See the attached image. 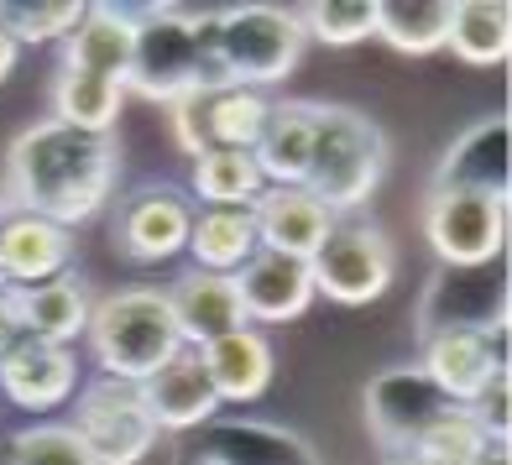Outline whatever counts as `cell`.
<instances>
[{
  "instance_id": "obj_18",
  "label": "cell",
  "mask_w": 512,
  "mask_h": 465,
  "mask_svg": "<svg viewBox=\"0 0 512 465\" xmlns=\"http://www.w3.org/2000/svg\"><path fill=\"white\" fill-rule=\"evenodd\" d=\"M131 58H136V11L126 6H84V21L63 37V68L110 79L121 89L131 79Z\"/></svg>"
},
{
  "instance_id": "obj_21",
  "label": "cell",
  "mask_w": 512,
  "mask_h": 465,
  "mask_svg": "<svg viewBox=\"0 0 512 465\" xmlns=\"http://www.w3.org/2000/svg\"><path fill=\"white\" fill-rule=\"evenodd\" d=\"M178 465H319L314 445L272 424H215Z\"/></svg>"
},
{
  "instance_id": "obj_12",
  "label": "cell",
  "mask_w": 512,
  "mask_h": 465,
  "mask_svg": "<svg viewBox=\"0 0 512 465\" xmlns=\"http://www.w3.org/2000/svg\"><path fill=\"white\" fill-rule=\"evenodd\" d=\"M189 225H194V204L173 183H147L136 189L121 215H115V241L131 262H168L189 246Z\"/></svg>"
},
{
  "instance_id": "obj_13",
  "label": "cell",
  "mask_w": 512,
  "mask_h": 465,
  "mask_svg": "<svg viewBox=\"0 0 512 465\" xmlns=\"http://www.w3.org/2000/svg\"><path fill=\"white\" fill-rule=\"evenodd\" d=\"M512 126L507 115H486V121L465 126L455 142L445 147L434 168V189L445 194H481V199H507V178H512Z\"/></svg>"
},
{
  "instance_id": "obj_1",
  "label": "cell",
  "mask_w": 512,
  "mask_h": 465,
  "mask_svg": "<svg viewBox=\"0 0 512 465\" xmlns=\"http://www.w3.org/2000/svg\"><path fill=\"white\" fill-rule=\"evenodd\" d=\"M121 178V147L115 136L74 131L63 121H37L6 152V204L16 215H37L48 225L74 230L100 215Z\"/></svg>"
},
{
  "instance_id": "obj_3",
  "label": "cell",
  "mask_w": 512,
  "mask_h": 465,
  "mask_svg": "<svg viewBox=\"0 0 512 465\" xmlns=\"http://www.w3.org/2000/svg\"><path fill=\"white\" fill-rule=\"evenodd\" d=\"M382 173H387L382 126L351 105H314V142H309V168L298 189L340 220L377 194Z\"/></svg>"
},
{
  "instance_id": "obj_6",
  "label": "cell",
  "mask_w": 512,
  "mask_h": 465,
  "mask_svg": "<svg viewBox=\"0 0 512 465\" xmlns=\"http://www.w3.org/2000/svg\"><path fill=\"white\" fill-rule=\"evenodd\" d=\"M392 272H398V246L371 220H335L324 246L309 257L314 293H324L330 304H345V309H361L371 298H382Z\"/></svg>"
},
{
  "instance_id": "obj_2",
  "label": "cell",
  "mask_w": 512,
  "mask_h": 465,
  "mask_svg": "<svg viewBox=\"0 0 512 465\" xmlns=\"http://www.w3.org/2000/svg\"><path fill=\"white\" fill-rule=\"evenodd\" d=\"M215 16L220 11H194V6L136 11V58L126 89H136L152 105H178L183 95L225 84L215 58Z\"/></svg>"
},
{
  "instance_id": "obj_26",
  "label": "cell",
  "mask_w": 512,
  "mask_h": 465,
  "mask_svg": "<svg viewBox=\"0 0 512 465\" xmlns=\"http://www.w3.org/2000/svg\"><path fill=\"white\" fill-rule=\"evenodd\" d=\"M199 272H220V277H236L256 251V220L251 209H199L194 225H189V246Z\"/></svg>"
},
{
  "instance_id": "obj_20",
  "label": "cell",
  "mask_w": 512,
  "mask_h": 465,
  "mask_svg": "<svg viewBox=\"0 0 512 465\" xmlns=\"http://www.w3.org/2000/svg\"><path fill=\"white\" fill-rule=\"evenodd\" d=\"M74 262V236L63 225H48L37 215H11L0 220V277L6 288H37L53 283Z\"/></svg>"
},
{
  "instance_id": "obj_11",
  "label": "cell",
  "mask_w": 512,
  "mask_h": 465,
  "mask_svg": "<svg viewBox=\"0 0 512 465\" xmlns=\"http://www.w3.org/2000/svg\"><path fill=\"white\" fill-rule=\"evenodd\" d=\"M424 377L445 392L455 408H465L476 392L507 371V324H486V330H445L424 340Z\"/></svg>"
},
{
  "instance_id": "obj_19",
  "label": "cell",
  "mask_w": 512,
  "mask_h": 465,
  "mask_svg": "<svg viewBox=\"0 0 512 465\" xmlns=\"http://www.w3.org/2000/svg\"><path fill=\"white\" fill-rule=\"evenodd\" d=\"M251 220H256V246L298 262H309L335 230V215L304 189H262L251 204Z\"/></svg>"
},
{
  "instance_id": "obj_15",
  "label": "cell",
  "mask_w": 512,
  "mask_h": 465,
  "mask_svg": "<svg viewBox=\"0 0 512 465\" xmlns=\"http://www.w3.org/2000/svg\"><path fill=\"white\" fill-rule=\"evenodd\" d=\"M507 324V283H492L486 267H445L424 293L418 309V335H445V330H486Z\"/></svg>"
},
{
  "instance_id": "obj_27",
  "label": "cell",
  "mask_w": 512,
  "mask_h": 465,
  "mask_svg": "<svg viewBox=\"0 0 512 465\" xmlns=\"http://www.w3.org/2000/svg\"><path fill=\"white\" fill-rule=\"evenodd\" d=\"M445 48L471 68H497L512 53V11L502 0H460L450 6Z\"/></svg>"
},
{
  "instance_id": "obj_16",
  "label": "cell",
  "mask_w": 512,
  "mask_h": 465,
  "mask_svg": "<svg viewBox=\"0 0 512 465\" xmlns=\"http://www.w3.org/2000/svg\"><path fill=\"white\" fill-rule=\"evenodd\" d=\"M168 309H173L178 335H183L189 351H204L209 340H220L230 330H246V309H241L236 277H220V272L189 267L168 288Z\"/></svg>"
},
{
  "instance_id": "obj_9",
  "label": "cell",
  "mask_w": 512,
  "mask_h": 465,
  "mask_svg": "<svg viewBox=\"0 0 512 465\" xmlns=\"http://www.w3.org/2000/svg\"><path fill=\"white\" fill-rule=\"evenodd\" d=\"M424 241L434 246V257L445 267H492L507 246V199L429 189Z\"/></svg>"
},
{
  "instance_id": "obj_10",
  "label": "cell",
  "mask_w": 512,
  "mask_h": 465,
  "mask_svg": "<svg viewBox=\"0 0 512 465\" xmlns=\"http://www.w3.org/2000/svg\"><path fill=\"white\" fill-rule=\"evenodd\" d=\"M173 115V142L199 157V152H251L256 136L267 126V110L272 100L256 95V89H236V84H215V89H199V95H183L178 105H168Z\"/></svg>"
},
{
  "instance_id": "obj_28",
  "label": "cell",
  "mask_w": 512,
  "mask_h": 465,
  "mask_svg": "<svg viewBox=\"0 0 512 465\" xmlns=\"http://www.w3.org/2000/svg\"><path fill=\"white\" fill-rule=\"evenodd\" d=\"M121 105H126V89L121 84L95 79V74H79V68H58V79H53V121L74 126V131L110 136Z\"/></svg>"
},
{
  "instance_id": "obj_38",
  "label": "cell",
  "mask_w": 512,
  "mask_h": 465,
  "mask_svg": "<svg viewBox=\"0 0 512 465\" xmlns=\"http://www.w3.org/2000/svg\"><path fill=\"white\" fill-rule=\"evenodd\" d=\"M476 465H512V455H507V445H486V455Z\"/></svg>"
},
{
  "instance_id": "obj_24",
  "label": "cell",
  "mask_w": 512,
  "mask_h": 465,
  "mask_svg": "<svg viewBox=\"0 0 512 465\" xmlns=\"http://www.w3.org/2000/svg\"><path fill=\"white\" fill-rule=\"evenodd\" d=\"M309 142H314V105L309 100H283L267 110V126L251 147V162L267 189H298L309 168Z\"/></svg>"
},
{
  "instance_id": "obj_36",
  "label": "cell",
  "mask_w": 512,
  "mask_h": 465,
  "mask_svg": "<svg viewBox=\"0 0 512 465\" xmlns=\"http://www.w3.org/2000/svg\"><path fill=\"white\" fill-rule=\"evenodd\" d=\"M21 335H27V330H21V314H16V293L0 288V351H11Z\"/></svg>"
},
{
  "instance_id": "obj_41",
  "label": "cell",
  "mask_w": 512,
  "mask_h": 465,
  "mask_svg": "<svg viewBox=\"0 0 512 465\" xmlns=\"http://www.w3.org/2000/svg\"><path fill=\"white\" fill-rule=\"evenodd\" d=\"M0 288H6V277H0Z\"/></svg>"
},
{
  "instance_id": "obj_4",
  "label": "cell",
  "mask_w": 512,
  "mask_h": 465,
  "mask_svg": "<svg viewBox=\"0 0 512 465\" xmlns=\"http://www.w3.org/2000/svg\"><path fill=\"white\" fill-rule=\"evenodd\" d=\"M89 351L110 382L142 387L157 366L183 351L178 319L168 309V288H121L89 309Z\"/></svg>"
},
{
  "instance_id": "obj_5",
  "label": "cell",
  "mask_w": 512,
  "mask_h": 465,
  "mask_svg": "<svg viewBox=\"0 0 512 465\" xmlns=\"http://www.w3.org/2000/svg\"><path fill=\"white\" fill-rule=\"evenodd\" d=\"M304 42L309 37L298 27V11L288 6H225L215 16V58L225 84L256 89V95L293 74Z\"/></svg>"
},
{
  "instance_id": "obj_22",
  "label": "cell",
  "mask_w": 512,
  "mask_h": 465,
  "mask_svg": "<svg viewBox=\"0 0 512 465\" xmlns=\"http://www.w3.org/2000/svg\"><path fill=\"white\" fill-rule=\"evenodd\" d=\"M236 293H241V309L246 324H283L298 319L314 304V277L309 262L298 257H277V251H256V257L236 272Z\"/></svg>"
},
{
  "instance_id": "obj_33",
  "label": "cell",
  "mask_w": 512,
  "mask_h": 465,
  "mask_svg": "<svg viewBox=\"0 0 512 465\" xmlns=\"http://www.w3.org/2000/svg\"><path fill=\"white\" fill-rule=\"evenodd\" d=\"M84 21L79 0H27V6H0V27L21 42H58Z\"/></svg>"
},
{
  "instance_id": "obj_7",
  "label": "cell",
  "mask_w": 512,
  "mask_h": 465,
  "mask_svg": "<svg viewBox=\"0 0 512 465\" xmlns=\"http://www.w3.org/2000/svg\"><path fill=\"white\" fill-rule=\"evenodd\" d=\"M455 403L439 392L424 366H392L377 371L361 392V418L366 434L382 445V455H413V445L424 439V429L434 424L439 413H450Z\"/></svg>"
},
{
  "instance_id": "obj_35",
  "label": "cell",
  "mask_w": 512,
  "mask_h": 465,
  "mask_svg": "<svg viewBox=\"0 0 512 465\" xmlns=\"http://www.w3.org/2000/svg\"><path fill=\"white\" fill-rule=\"evenodd\" d=\"M465 413L481 424V434L492 439V445H507V429H512V377L507 371H497L492 382H486L471 403H465Z\"/></svg>"
},
{
  "instance_id": "obj_25",
  "label": "cell",
  "mask_w": 512,
  "mask_h": 465,
  "mask_svg": "<svg viewBox=\"0 0 512 465\" xmlns=\"http://www.w3.org/2000/svg\"><path fill=\"white\" fill-rule=\"evenodd\" d=\"M16 293V314H21V330L37 335V340H53V345H74L89 330V309L95 298L79 283L74 272L53 277V283H37V288H11Z\"/></svg>"
},
{
  "instance_id": "obj_30",
  "label": "cell",
  "mask_w": 512,
  "mask_h": 465,
  "mask_svg": "<svg viewBox=\"0 0 512 465\" xmlns=\"http://www.w3.org/2000/svg\"><path fill=\"white\" fill-rule=\"evenodd\" d=\"M262 189L267 183H262V173H256L251 152L215 147V152L194 157V194L204 199V209H251Z\"/></svg>"
},
{
  "instance_id": "obj_23",
  "label": "cell",
  "mask_w": 512,
  "mask_h": 465,
  "mask_svg": "<svg viewBox=\"0 0 512 465\" xmlns=\"http://www.w3.org/2000/svg\"><path fill=\"white\" fill-rule=\"evenodd\" d=\"M204 371H209V387H215V398L220 403H256L262 392L272 387V340L262 330H230L220 340H209L204 351H199Z\"/></svg>"
},
{
  "instance_id": "obj_32",
  "label": "cell",
  "mask_w": 512,
  "mask_h": 465,
  "mask_svg": "<svg viewBox=\"0 0 512 465\" xmlns=\"http://www.w3.org/2000/svg\"><path fill=\"white\" fill-rule=\"evenodd\" d=\"M298 27L324 48H351V42H366L377 32V6L371 0H319V6L298 11Z\"/></svg>"
},
{
  "instance_id": "obj_8",
  "label": "cell",
  "mask_w": 512,
  "mask_h": 465,
  "mask_svg": "<svg viewBox=\"0 0 512 465\" xmlns=\"http://www.w3.org/2000/svg\"><path fill=\"white\" fill-rule=\"evenodd\" d=\"M68 429L84 439V450L100 465H142L157 445V424L142 403V392L126 382H110V377L79 392V408Z\"/></svg>"
},
{
  "instance_id": "obj_14",
  "label": "cell",
  "mask_w": 512,
  "mask_h": 465,
  "mask_svg": "<svg viewBox=\"0 0 512 465\" xmlns=\"http://www.w3.org/2000/svg\"><path fill=\"white\" fill-rule=\"evenodd\" d=\"M79 387V361L68 345L21 335L11 351H0V398H11L27 413L63 408Z\"/></svg>"
},
{
  "instance_id": "obj_34",
  "label": "cell",
  "mask_w": 512,
  "mask_h": 465,
  "mask_svg": "<svg viewBox=\"0 0 512 465\" xmlns=\"http://www.w3.org/2000/svg\"><path fill=\"white\" fill-rule=\"evenodd\" d=\"M11 465H100L68 424H37L11 434Z\"/></svg>"
},
{
  "instance_id": "obj_17",
  "label": "cell",
  "mask_w": 512,
  "mask_h": 465,
  "mask_svg": "<svg viewBox=\"0 0 512 465\" xmlns=\"http://www.w3.org/2000/svg\"><path fill=\"white\" fill-rule=\"evenodd\" d=\"M136 392H142L152 424L157 429H173V434H189V429L209 424L215 408H220L215 387H209V371H204L199 351H189V345H183L168 366H157Z\"/></svg>"
},
{
  "instance_id": "obj_37",
  "label": "cell",
  "mask_w": 512,
  "mask_h": 465,
  "mask_svg": "<svg viewBox=\"0 0 512 465\" xmlns=\"http://www.w3.org/2000/svg\"><path fill=\"white\" fill-rule=\"evenodd\" d=\"M16 58H21V48H16V37L0 27V84H6L11 74H16Z\"/></svg>"
},
{
  "instance_id": "obj_29",
  "label": "cell",
  "mask_w": 512,
  "mask_h": 465,
  "mask_svg": "<svg viewBox=\"0 0 512 465\" xmlns=\"http://www.w3.org/2000/svg\"><path fill=\"white\" fill-rule=\"evenodd\" d=\"M445 32H450V0H382L371 37H382L387 48L408 58H424L445 48Z\"/></svg>"
},
{
  "instance_id": "obj_31",
  "label": "cell",
  "mask_w": 512,
  "mask_h": 465,
  "mask_svg": "<svg viewBox=\"0 0 512 465\" xmlns=\"http://www.w3.org/2000/svg\"><path fill=\"white\" fill-rule=\"evenodd\" d=\"M486 445H492V439L481 434L476 418L465 408H450V413H439L434 424L424 429V439L413 445V455L424 465H476L486 455Z\"/></svg>"
},
{
  "instance_id": "obj_40",
  "label": "cell",
  "mask_w": 512,
  "mask_h": 465,
  "mask_svg": "<svg viewBox=\"0 0 512 465\" xmlns=\"http://www.w3.org/2000/svg\"><path fill=\"white\" fill-rule=\"evenodd\" d=\"M11 215V204H6V189H0V220H6Z\"/></svg>"
},
{
  "instance_id": "obj_39",
  "label": "cell",
  "mask_w": 512,
  "mask_h": 465,
  "mask_svg": "<svg viewBox=\"0 0 512 465\" xmlns=\"http://www.w3.org/2000/svg\"><path fill=\"white\" fill-rule=\"evenodd\" d=\"M382 465H424L418 455H382Z\"/></svg>"
}]
</instances>
